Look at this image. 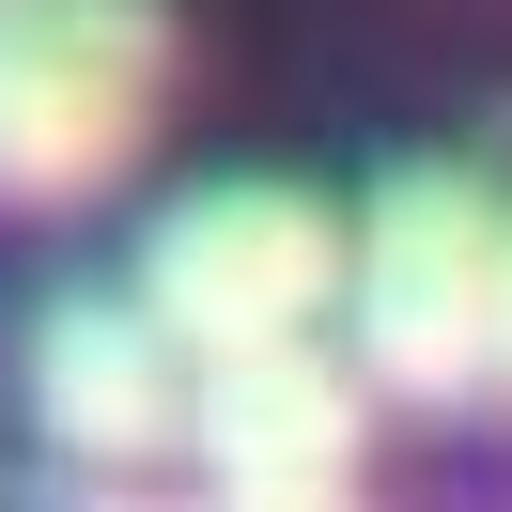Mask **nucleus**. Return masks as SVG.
<instances>
[{
	"mask_svg": "<svg viewBox=\"0 0 512 512\" xmlns=\"http://www.w3.org/2000/svg\"><path fill=\"white\" fill-rule=\"evenodd\" d=\"M342 357L373 404L466 419L497 388V187L466 171H388L373 218L342 233Z\"/></svg>",
	"mask_w": 512,
	"mask_h": 512,
	"instance_id": "f257e3e1",
	"label": "nucleus"
},
{
	"mask_svg": "<svg viewBox=\"0 0 512 512\" xmlns=\"http://www.w3.org/2000/svg\"><path fill=\"white\" fill-rule=\"evenodd\" d=\"M171 109V0H0V202L78 218Z\"/></svg>",
	"mask_w": 512,
	"mask_h": 512,
	"instance_id": "f03ea898",
	"label": "nucleus"
},
{
	"mask_svg": "<svg viewBox=\"0 0 512 512\" xmlns=\"http://www.w3.org/2000/svg\"><path fill=\"white\" fill-rule=\"evenodd\" d=\"M187 466H202V497H233V512L357 497V481H373V373H357L326 326L187 357Z\"/></svg>",
	"mask_w": 512,
	"mask_h": 512,
	"instance_id": "7ed1b4c3",
	"label": "nucleus"
},
{
	"mask_svg": "<svg viewBox=\"0 0 512 512\" xmlns=\"http://www.w3.org/2000/svg\"><path fill=\"white\" fill-rule=\"evenodd\" d=\"M140 311L187 357L326 326L342 311V218H326L311 187H202V202H171V218L140 233Z\"/></svg>",
	"mask_w": 512,
	"mask_h": 512,
	"instance_id": "20e7f679",
	"label": "nucleus"
},
{
	"mask_svg": "<svg viewBox=\"0 0 512 512\" xmlns=\"http://www.w3.org/2000/svg\"><path fill=\"white\" fill-rule=\"evenodd\" d=\"M16 404H32L47 466L78 497H125L187 450V342H171L140 295H63L32 311V357H16Z\"/></svg>",
	"mask_w": 512,
	"mask_h": 512,
	"instance_id": "39448f33",
	"label": "nucleus"
},
{
	"mask_svg": "<svg viewBox=\"0 0 512 512\" xmlns=\"http://www.w3.org/2000/svg\"><path fill=\"white\" fill-rule=\"evenodd\" d=\"M497 388H512V218H497Z\"/></svg>",
	"mask_w": 512,
	"mask_h": 512,
	"instance_id": "423d86ee",
	"label": "nucleus"
}]
</instances>
